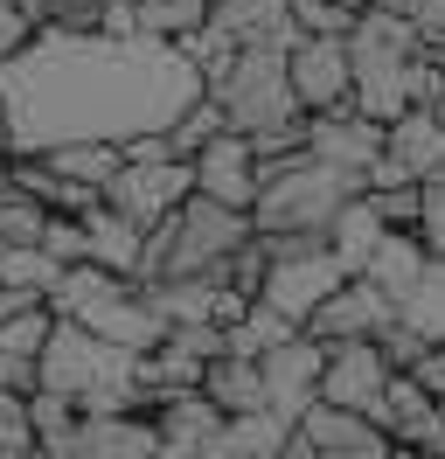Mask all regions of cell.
I'll list each match as a JSON object with an SVG mask.
<instances>
[{
  "instance_id": "obj_1",
  "label": "cell",
  "mask_w": 445,
  "mask_h": 459,
  "mask_svg": "<svg viewBox=\"0 0 445 459\" xmlns=\"http://www.w3.org/2000/svg\"><path fill=\"white\" fill-rule=\"evenodd\" d=\"M202 98L195 63L181 42L153 35H70L35 29L0 63V105L14 153H42L63 140H133V133H167L174 118Z\"/></svg>"
},
{
  "instance_id": "obj_2",
  "label": "cell",
  "mask_w": 445,
  "mask_h": 459,
  "mask_svg": "<svg viewBox=\"0 0 445 459\" xmlns=\"http://www.w3.org/2000/svg\"><path fill=\"white\" fill-rule=\"evenodd\" d=\"M250 237H257V230H250L244 209H222V202H209V195H188L181 209H167L161 223L146 230L133 286H153V279H216L222 286V264L237 258Z\"/></svg>"
},
{
  "instance_id": "obj_3",
  "label": "cell",
  "mask_w": 445,
  "mask_h": 459,
  "mask_svg": "<svg viewBox=\"0 0 445 459\" xmlns=\"http://www.w3.org/2000/svg\"><path fill=\"white\" fill-rule=\"evenodd\" d=\"M133 376L139 355L83 334L77 320H56L42 355H35V390L63 397L77 418H111V411H133Z\"/></svg>"
},
{
  "instance_id": "obj_4",
  "label": "cell",
  "mask_w": 445,
  "mask_h": 459,
  "mask_svg": "<svg viewBox=\"0 0 445 459\" xmlns=\"http://www.w3.org/2000/svg\"><path fill=\"white\" fill-rule=\"evenodd\" d=\"M362 195L355 174L327 168L313 153H278V160H257V202H250V230L257 237H278V230H306V237H327V223Z\"/></svg>"
},
{
  "instance_id": "obj_5",
  "label": "cell",
  "mask_w": 445,
  "mask_h": 459,
  "mask_svg": "<svg viewBox=\"0 0 445 459\" xmlns=\"http://www.w3.org/2000/svg\"><path fill=\"white\" fill-rule=\"evenodd\" d=\"M56 320H77L83 334H98V342L126 348V355H146V348L167 342L161 314L139 299L133 279H118V272H98V264H70L49 292Z\"/></svg>"
},
{
  "instance_id": "obj_6",
  "label": "cell",
  "mask_w": 445,
  "mask_h": 459,
  "mask_svg": "<svg viewBox=\"0 0 445 459\" xmlns=\"http://www.w3.org/2000/svg\"><path fill=\"white\" fill-rule=\"evenodd\" d=\"M341 49H348V105H355L362 118L389 126V118H404V112H411V98H404V77H411V56L424 49L411 22H397V14H376V7H362Z\"/></svg>"
},
{
  "instance_id": "obj_7",
  "label": "cell",
  "mask_w": 445,
  "mask_h": 459,
  "mask_svg": "<svg viewBox=\"0 0 445 459\" xmlns=\"http://www.w3.org/2000/svg\"><path fill=\"white\" fill-rule=\"evenodd\" d=\"M265 244V286H257V299L272 307V314H285L292 327H306L313 320V307L327 299L348 272L334 264L327 237H306V230H278V237H257Z\"/></svg>"
},
{
  "instance_id": "obj_8",
  "label": "cell",
  "mask_w": 445,
  "mask_h": 459,
  "mask_svg": "<svg viewBox=\"0 0 445 459\" xmlns=\"http://www.w3.org/2000/svg\"><path fill=\"white\" fill-rule=\"evenodd\" d=\"M209 98L222 105V126L230 133H265V126H285V118H300L292 105V84H285V49H237V63L222 70Z\"/></svg>"
},
{
  "instance_id": "obj_9",
  "label": "cell",
  "mask_w": 445,
  "mask_h": 459,
  "mask_svg": "<svg viewBox=\"0 0 445 459\" xmlns=\"http://www.w3.org/2000/svg\"><path fill=\"white\" fill-rule=\"evenodd\" d=\"M320 362H327V348L292 334V342H278L272 355H257V376H265V411H272L278 425H300L306 411L320 403Z\"/></svg>"
},
{
  "instance_id": "obj_10",
  "label": "cell",
  "mask_w": 445,
  "mask_h": 459,
  "mask_svg": "<svg viewBox=\"0 0 445 459\" xmlns=\"http://www.w3.org/2000/svg\"><path fill=\"white\" fill-rule=\"evenodd\" d=\"M285 84H292L300 118L348 112V49H341V42H320V35H300V42L285 49Z\"/></svg>"
},
{
  "instance_id": "obj_11",
  "label": "cell",
  "mask_w": 445,
  "mask_h": 459,
  "mask_svg": "<svg viewBox=\"0 0 445 459\" xmlns=\"http://www.w3.org/2000/svg\"><path fill=\"white\" fill-rule=\"evenodd\" d=\"M389 320H397V307H389L369 279H341V286L313 307V320H306L300 334H306V342H320V348H341V342H376Z\"/></svg>"
},
{
  "instance_id": "obj_12",
  "label": "cell",
  "mask_w": 445,
  "mask_h": 459,
  "mask_svg": "<svg viewBox=\"0 0 445 459\" xmlns=\"http://www.w3.org/2000/svg\"><path fill=\"white\" fill-rule=\"evenodd\" d=\"M389 376H397V369L376 355V342H341V348H327V362H320V403L355 411V418H369V425H376Z\"/></svg>"
},
{
  "instance_id": "obj_13",
  "label": "cell",
  "mask_w": 445,
  "mask_h": 459,
  "mask_svg": "<svg viewBox=\"0 0 445 459\" xmlns=\"http://www.w3.org/2000/svg\"><path fill=\"white\" fill-rule=\"evenodd\" d=\"M195 195V174L188 160H161V168H118L105 181V209H118L126 223L153 230L167 216V209H181V202Z\"/></svg>"
},
{
  "instance_id": "obj_14",
  "label": "cell",
  "mask_w": 445,
  "mask_h": 459,
  "mask_svg": "<svg viewBox=\"0 0 445 459\" xmlns=\"http://www.w3.org/2000/svg\"><path fill=\"white\" fill-rule=\"evenodd\" d=\"M292 431H300L320 459H417V453H404L383 425H369V418H355V411H334V403H313Z\"/></svg>"
},
{
  "instance_id": "obj_15",
  "label": "cell",
  "mask_w": 445,
  "mask_h": 459,
  "mask_svg": "<svg viewBox=\"0 0 445 459\" xmlns=\"http://www.w3.org/2000/svg\"><path fill=\"white\" fill-rule=\"evenodd\" d=\"M188 174H195V195L250 216V202H257V153H250L244 133H216V140L188 160Z\"/></svg>"
},
{
  "instance_id": "obj_16",
  "label": "cell",
  "mask_w": 445,
  "mask_h": 459,
  "mask_svg": "<svg viewBox=\"0 0 445 459\" xmlns=\"http://www.w3.org/2000/svg\"><path fill=\"white\" fill-rule=\"evenodd\" d=\"M306 153L341 168V174H355V181H369V168L383 160V126L362 118L355 105L348 112H320V118H306Z\"/></svg>"
},
{
  "instance_id": "obj_17",
  "label": "cell",
  "mask_w": 445,
  "mask_h": 459,
  "mask_svg": "<svg viewBox=\"0 0 445 459\" xmlns=\"http://www.w3.org/2000/svg\"><path fill=\"white\" fill-rule=\"evenodd\" d=\"M49 459H153V425L133 411H111V418H77L49 446Z\"/></svg>"
},
{
  "instance_id": "obj_18",
  "label": "cell",
  "mask_w": 445,
  "mask_h": 459,
  "mask_svg": "<svg viewBox=\"0 0 445 459\" xmlns=\"http://www.w3.org/2000/svg\"><path fill=\"white\" fill-rule=\"evenodd\" d=\"M146 425H153V459H209V446L222 438V411L195 390V397L161 403Z\"/></svg>"
},
{
  "instance_id": "obj_19",
  "label": "cell",
  "mask_w": 445,
  "mask_h": 459,
  "mask_svg": "<svg viewBox=\"0 0 445 459\" xmlns=\"http://www.w3.org/2000/svg\"><path fill=\"white\" fill-rule=\"evenodd\" d=\"M383 153L404 168V181H445V126L432 112H404L383 126Z\"/></svg>"
},
{
  "instance_id": "obj_20",
  "label": "cell",
  "mask_w": 445,
  "mask_h": 459,
  "mask_svg": "<svg viewBox=\"0 0 445 459\" xmlns=\"http://www.w3.org/2000/svg\"><path fill=\"white\" fill-rule=\"evenodd\" d=\"M77 230H83V264H98V272H118V279H133L139 272V244H146V230L139 223H126L118 209H83L77 216Z\"/></svg>"
},
{
  "instance_id": "obj_21",
  "label": "cell",
  "mask_w": 445,
  "mask_h": 459,
  "mask_svg": "<svg viewBox=\"0 0 445 459\" xmlns=\"http://www.w3.org/2000/svg\"><path fill=\"white\" fill-rule=\"evenodd\" d=\"M424 264H432V258H424V244H417L411 230H383V244L369 251V264H362L355 279H369V286H376L389 307H397V299L417 286V272H424Z\"/></svg>"
},
{
  "instance_id": "obj_22",
  "label": "cell",
  "mask_w": 445,
  "mask_h": 459,
  "mask_svg": "<svg viewBox=\"0 0 445 459\" xmlns=\"http://www.w3.org/2000/svg\"><path fill=\"white\" fill-rule=\"evenodd\" d=\"M35 160H42L56 181H77V188H98V195H105L111 174L126 168V160H118V140H63V146H42Z\"/></svg>"
},
{
  "instance_id": "obj_23",
  "label": "cell",
  "mask_w": 445,
  "mask_h": 459,
  "mask_svg": "<svg viewBox=\"0 0 445 459\" xmlns=\"http://www.w3.org/2000/svg\"><path fill=\"white\" fill-rule=\"evenodd\" d=\"M202 397L216 403L222 418H250V411H265V376H257V362H244V355H216V362L202 369Z\"/></svg>"
},
{
  "instance_id": "obj_24",
  "label": "cell",
  "mask_w": 445,
  "mask_h": 459,
  "mask_svg": "<svg viewBox=\"0 0 445 459\" xmlns=\"http://www.w3.org/2000/svg\"><path fill=\"white\" fill-rule=\"evenodd\" d=\"M376 244H383V223H376L369 195H355V202H348V209H341V216L327 223V251H334V264L355 279L362 264H369V251H376Z\"/></svg>"
},
{
  "instance_id": "obj_25",
  "label": "cell",
  "mask_w": 445,
  "mask_h": 459,
  "mask_svg": "<svg viewBox=\"0 0 445 459\" xmlns=\"http://www.w3.org/2000/svg\"><path fill=\"white\" fill-rule=\"evenodd\" d=\"M397 320L417 327L424 342H445V258H432L424 272H417V286L397 299Z\"/></svg>"
},
{
  "instance_id": "obj_26",
  "label": "cell",
  "mask_w": 445,
  "mask_h": 459,
  "mask_svg": "<svg viewBox=\"0 0 445 459\" xmlns=\"http://www.w3.org/2000/svg\"><path fill=\"white\" fill-rule=\"evenodd\" d=\"M285 431H292V425H278L272 411H250V418H222V438L209 446V459H272Z\"/></svg>"
},
{
  "instance_id": "obj_27",
  "label": "cell",
  "mask_w": 445,
  "mask_h": 459,
  "mask_svg": "<svg viewBox=\"0 0 445 459\" xmlns=\"http://www.w3.org/2000/svg\"><path fill=\"white\" fill-rule=\"evenodd\" d=\"M292 334H300V327H292L285 314H272L265 299H250L244 320L222 334V355H244V362H257V355H272V348H278V342H292Z\"/></svg>"
},
{
  "instance_id": "obj_28",
  "label": "cell",
  "mask_w": 445,
  "mask_h": 459,
  "mask_svg": "<svg viewBox=\"0 0 445 459\" xmlns=\"http://www.w3.org/2000/svg\"><path fill=\"white\" fill-rule=\"evenodd\" d=\"M139 35H153V42H188L202 22H209V0H139Z\"/></svg>"
},
{
  "instance_id": "obj_29",
  "label": "cell",
  "mask_w": 445,
  "mask_h": 459,
  "mask_svg": "<svg viewBox=\"0 0 445 459\" xmlns=\"http://www.w3.org/2000/svg\"><path fill=\"white\" fill-rule=\"evenodd\" d=\"M216 133H230V126H222V105L209 98V91H202V98H195L188 112H181L174 126H167V146H174V160H195V153H202V146L216 140Z\"/></svg>"
},
{
  "instance_id": "obj_30",
  "label": "cell",
  "mask_w": 445,
  "mask_h": 459,
  "mask_svg": "<svg viewBox=\"0 0 445 459\" xmlns=\"http://www.w3.org/2000/svg\"><path fill=\"white\" fill-rule=\"evenodd\" d=\"M42 230H49V209H42V202H28L22 188H0V251L42 244Z\"/></svg>"
},
{
  "instance_id": "obj_31",
  "label": "cell",
  "mask_w": 445,
  "mask_h": 459,
  "mask_svg": "<svg viewBox=\"0 0 445 459\" xmlns=\"http://www.w3.org/2000/svg\"><path fill=\"white\" fill-rule=\"evenodd\" d=\"M285 14H292V35H320V42H348L355 29V7L341 0H285Z\"/></svg>"
},
{
  "instance_id": "obj_32",
  "label": "cell",
  "mask_w": 445,
  "mask_h": 459,
  "mask_svg": "<svg viewBox=\"0 0 445 459\" xmlns=\"http://www.w3.org/2000/svg\"><path fill=\"white\" fill-rule=\"evenodd\" d=\"M56 327V307L42 299V307H22L14 320H0V355H22V362H35L42 355V342H49Z\"/></svg>"
},
{
  "instance_id": "obj_33",
  "label": "cell",
  "mask_w": 445,
  "mask_h": 459,
  "mask_svg": "<svg viewBox=\"0 0 445 459\" xmlns=\"http://www.w3.org/2000/svg\"><path fill=\"white\" fill-rule=\"evenodd\" d=\"M56 279H63V264L42 258L35 244H28V251H0V286H22V292H35V299H49Z\"/></svg>"
},
{
  "instance_id": "obj_34",
  "label": "cell",
  "mask_w": 445,
  "mask_h": 459,
  "mask_svg": "<svg viewBox=\"0 0 445 459\" xmlns=\"http://www.w3.org/2000/svg\"><path fill=\"white\" fill-rule=\"evenodd\" d=\"M181 56L195 63V77H202V91H209V84L222 77V70L237 63V42H230V35H222L216 22H202V29H195L188 42H181Z\"/></svg>"
},
{
  "instance_id": "obj_35",
  "label": "cell",
  "mask_w": 445,
  "mask_h": 459,
  "mask_svg": "<svg viewBox=\"0 0 445 459\" xmlns=\"http://www.w3.org/2000/svg\"><path fill=\"white\" fill-rule=\"evenodd\" d=\"M417 244L424 258H445V181H417Z\"/></svg>"
},
{
  "instance_id": "obj_36",
  "label": "cell",
  "mask_w": 445,
  "mask_h": 459,
  "mask_svg": "<svg viewBox=\"0 0 445 459\" xmlns=\"http://www.w3.org/2000/svg\"><path fill=\"white\" fill-rule=\"evenodd\" d=\"M424 348H432V342H424L417 327H404V320H389L383 334H376V355H383V362H389V369H397V376H411Z\"/></svg>"
},
{
  "instance_id": "obj_37",
  "label": "cell",
  "mask_w": 445,
  "mask_h": 459,
  "mask_svg": "<svg viewBox=\"0 0 445 459\" xmlns=\"http://www.w3.org/2000/svg\"><path fill=\"white\" fill-rule=\"evenodd\" d=\"M369 209H376V223H383V230H417V181L376 188V195H369Z\"/></svg>"
},
{
  "instance_id": "obj_38",
  "label": "cell",
  "mask_w": 445,
  "mask_h": 459,
  "mask_svg": "<svg viewBox=\"0 0 445 459\" xmlns=\"http://www.w3.org/2000/svg\"><path fill=\"white\" fill-rule=\"evenodd\" d=\"M42 258H56L63 272L70 264H83V230H77V216H49V230H42V244H35Z\"/></svg>"
},
{
  "instance_id": "obj_39",
  "label": "cell",
  "mask_w": 445,
  "mask_h": 459,
  "mask_svg": "<svg viewBox=\"0 0 445 459\" xmlns=\"http://www.w3.org/2000/svg\"><path fill=\"white\" fill-rule=\"evenodd\" d=\"M28 446H35L28 438V403L0 390V453H28Z\"/></svg>"
},
{
  "instance_id": "obj_40",
  "label": "cell",
  "mask_w": 445,
  "mask_h": 459,
  "mask_svg": "<svg viewBox=\"0 0 445 459\" xmlns=\"http://www.w3.org/2000/svg\"><path fill=\"white\" fill-rule=\"evenodd\" d=\"M118 160L126 168H161V160H174V146H167V133H133V140H118Z\"/></svg>"
},
{
  "instance_id": "obj_41",
  "label": "cell",
  "mask_w": 445,
  "mask_h": 459,
  "mask_svg": "<svg viewBox=\"0 0 445 459\" xmlns=\"http://www.w3.org/2000/svg\"><path fill=\"white\" fill-rule=\"evenodd\" d=\"M167 348H181L195 362H216L222 355V327H167Z\"/></svg>"
},
{
  "instance_id": "obj_42",
  "label": "cell",
  "mask_w": 445,
  "mask_h": 459,
  "mask_svg": "<svg viewBox=\"0 0 445 459\" xmlns=\"http://www.w3.org/2000/svg\"><path fill=\"white\" fill-rule=\"evenodd\" d=\"M411 29L424 49H445V0H417L411 7Z\"/></svg>"
},
{
  "instance_id": "obj_43",
  "label": "cell",
  "mask_w": 445,
  "mask_h": 459,
  "mask_svg": "<svg viewBox=\"0 0 445 459\" xmlns=\"http://www.w3.org/2000/svg\"><path fill=\"white\" fill-rule=\"evenodd\" d=\"M411 376H417V390H424V397H445V342H432V348H424Z\"/></svg>"
},
{
  "instance_id": "obj_44",
  "label": "cell",
  "mask_w": 445,
  "mask_h": 459,
  "mask_svg": "<svg viewBox=\"0 0 445 459\" xmlns=\"http://www.w3.org/2000/svg\"><path fill=\"white\" fill-rule=\"evenodd\" d=\"M0 390H7V397H35V362H22V355H0Z\"/></svg>"
},
{
  "instance_id": "obj_45",
  "label": "cell",
  "mask_w": 445,
  "mask_h": 459,
  "mask_svg": "<svg viewBox=\"0 0 445 459\" xmlns=\"http://www.w3.org/2000/svg\"><path fill=\"white\" fill-rule=\"evenodd\" d=\"M28 35H35V22H22V14H14V7H7V0H0V63L14 56V49H22Z\"/></svg>"
},
{
  "instance_id": "obj_46",
  "label": "cell",
  "mask_w": 445,
  "mask_h": 459,
  "mask_svg": "<svg viewBox=\"0 0 445 459\" xmlns=\"http://www.w3.org/2000/svg\"><path fill=\"white\" fill-rule=\"evenodd\" d=\"M272 459H320V453H313V446H306L300 431H285V438H278V453H272Z\"/></svg>"
},
{
  "instance_id": "obj_47",
  "label": "cell",
  "mask_w": 445,
  "mask_h": 459,
  "mask_svg": "<svg viewBox=\"0 0 445 459\" xmlns=\"http://www.w3.org/2000/svg\"><path fill=\"white\" fill-rule=\"evenodd\" d=\"M7 7H14V14H22V22H35V29H42V22H49V0H7Z\"/></svg>"
},
{
  "instance_id": "obj_48",
  "label": "cell",
  "mask_w": 445,
  "mask_h": 459,
  "mask_svg": "<svg viewBox=\"0 0 445 459\" xmlns=\"http://www.w3.org/2000/svg\"><path fill=\"white\" fill-rule=\"evenodd\" d=\"M362 7H376V14H397V22H411L417 0H362Z\"/></svg>"
},
{
  "instance_id": "obj_49",
  "label": "cell",
  "mask_w": 445,
  "mask_h": 459,
  "mask_svg": "<svg viewBox=\"0 0 445 459\" xmlns=\"http://www.w3.org/2000/svg\"><path fill=\"white\" fill-rule=\"evenodd\" d=\"M0 153H14V133H7V105H0Z\"/></svg>"
},
{
  "instance_id": "obj_50",
  "label": "cell",
  "mask_w": 445,
  "mask_h": 459,
  "mask_svg": "<svg viewBox=\"0 0 445 459\" xmlns=\"http://www.w3.org/2000/svg\"><path fill=\"white\" fill-rule=\"evenodd\" d=\"M341 7H355V14H362V0H341Z\"/></svg>"
},
{
  "instance_id": "obj_51",
  "label": "cell",
  "mask_w": 445,
  "mask_h": 459,
  "mask_svg": "<svg viewBox=\"0 0 445 459\" xmlns=\"http://www.w3.org/2000/svg\"><path fill=\"white\" fill-rule=\"evenodd\" d=\"M0 459H22V453H0Z\"/></svg>"
},
{
  "instance_id": "obj_52",
  "label": "cell",
  "mask_w": 445,
  "mask_h": 459,
  "mask_svg": "<svg viewBox=\"0 0 445 459\" xmlns=\"http://www.w3.org/2000/svg\"><path fill=\"white\" fill-rule=\"evenodd\" d=\"M432 459H445V453H432Z\"/></svg>"
}]
</instances>
